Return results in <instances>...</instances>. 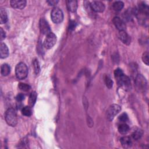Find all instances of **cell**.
<instances>
[{
    "label": "cell",
    "instance_id": "3957f363",
    "mask_svg": "<svg viewBox=\"0 0 149 149\" xmlns=\"http://www.w3.org/2000/svg\"><path fill=\"white\" fill-rule=\"evenodd\" d=\"M51 18L55 23H59L64 19V14L61 9L58 8H54L51 13Z\"/></svg>",
    "mask_w": 149,
    "mask_h": 149
},
{
    "label": "cell",
    "instance_id": "5b68a950",
    "mask_svg": "<svg viewBox=\"0 0 149 149\" xmlns=\"http://www.w3.org/2000/svg\"><path fill=\"white\" fill-rule=\"evenodd\" d=\"M135 84L137 88L141 92H144L147 88V80L142 74H139L136 76Z\"/></svg>",
    "mask_w": 149,
    "mask_h": 149
},
{
    "label": "cell",
    "instance_id": "83f0119b",
    "mask_svg": "<svg viewBox=\"0 0 149 149\" xmlns=\"http://www.w3.org/2000/svg\"><path fill=\"white\" fill-rule=\"evenodd\" d=\"M148 55H148V52H145L144 53H143V54L142 55V60L146 65H148V62H149Z\"/></svg>",
    "mask_w": 149,
    "mask_h": 149
},
{
    "label": "cell",
    "instance_id": "d6986e66",
    "mask_svg": "<svg viewBox=\"0 0 149 149\" xmlns=\"http://www.w3.org/2000/svg\"><path fill=\"white\" fill-rule=\"evenodd\" d=\"M138 10L139 11V12H140L142 13L147 15H149V8L147 5H146V4H144L143 3H140L139 4Z\"/></svg>",
    "mask_w": 149,
    "mask_h": 149
},
{
    "label": "cell",
    "instance_id": "cb8c5ba5",
    "mask_svg": "<svg viewBox=\"0 0 149 149\" xmlns=\"http://www.w3.org/2000/svg\"><path fill=\"white\" fill-rule=\"evenodd\" d=\"M18 87L20 90L25 92H27L31 89V86L26 83H20L18 85Z\"/></svg>",
    "mask_w": 149,
    "mask_h": 149
},
{
    "label": "cell",
    "instance_id": "f1b7e54d",
    "mask_svg": "<svg viewBox=\"0 0 149 149\" xmlns=\"http://www.w3.org/2000/svg\"><path fill=\"white\" fill-rule=\"evenodd\" d=\"M123 74H124V72L122 71V69H121L120 68H117L114 71V75H115V78H117L118 77L121 76Z\"/></svg>",
    "mask_w": 149,
    "mask_h": 149
},
{
    "label": "cell",
    "instance_id": "e0dca14e",
    "mask_svg": "<svg viewBox=\"0 0 149 149\" xmlns=\"http://www.w3.org/2000/svg\"><path fill=\"white\" fill-rule=\"evenodd\" d=\"M118 131L121 134L125 135L129 131V126L125 123H122L118 126Z\"/></svg>",
    "mask_w": 149,
    "mask_h": 149
},
{
    "label": "cell",
    "instance_id": "603a6c76",
    "mask_svg": "<svg viewBox=\"0 0 149 149\" xmlns=\"http://www.w3.org/2000/svg\"><path fill=\"white\" fill-rule=\"evenodd\" d=\"M22 113L23 115L26 116H30L32 114V111L31 107L30 106H26L23 107L22 110Z\"/></svg>",
    "mask_w": 149,
    "mask_h": 149
},
{
    "label": "cell",
    "instance_id": "30bf717a",
    "mask_svg": "<svg viewBox=\"0 0 149 149\" xmlns=\"http://www.w3.org/2000/svg\"><path fill=\"white\" fill-rule=\"evenodd\" d=\"M90 6L91 9L96 12H102L105 9V5L100 1H93Z\"/></svg>",
    "mask_w": 149,
    "mask_h": 149
},
{
    "label": "cell",
    "instance_id": "9a60e30c",
    "mask_svg": "<svg viewBox=\"0 0 149 149\" xmlns=\"http://www.w3.org/2000/svg\"><path fill=\"white\" fill-rule=\"evenodd\" d=\"M121 143L124 148H129L131 147L132 142L130 137L124 136L121 139Z\"/></svg>",
    "mask_w": 149,
    "mask_h": 149
},
{
    "label": "cell",
    "instance_id": "7402d4cb",
    "mask_svg": "<svg viewBox=\"0 0 149 149\" xmlns=\"http://www.w3.org/2000/svg\"><path fill=\"white\" fill-rule=\"evenodd\" d=\"M124 7V4L122 1H116L112 4V8L115 11H121Z\"/></svg>",
    "mask_w": 149,
    "mask_h": 149
},
{
    "label": "cell",
    "instance_id": "277c9868",
    "mask_svg": "<svg viewBox=\"0 0 149 149\" xmlns=\"http://www.w3.org/2000/svg\"><path fill=\"white\" fill-rule=\"evenodd\" d=\"M121 110V107L118 104H112L110 106L107 110L106 116L109 121L113 120L114 117Z\"/></svg>",
    "mask_w": 149,
    "mask_h": 149
},
{
    "label": "cell",
    "instance_id": "4dcf8cb0",
    "mask_svg": "<svg viewBox=\"0 0 149 149\" xmlns=\"http://www.w3.org/2000/svg\"><path fill=\"white\" fill-rule=\"evenodd\" d=\"M16 99L18 101H22L25 99V96L23 94H19L17 96Z\"/></svg>",
    "mask_w": 149,
    "mask_h": 149
},
{
    "label": "cell",
    "instance_id": "ac0fdd59",
    "mask_svg": "<svg viewBox=\"0 0 149 149\" xmlns=\"http://www.w3.org/2000/svg\"><path fill=\"white\" fill-rule=\"evenodd\" d=\"M10 72H11V68L8 64H4L2 65L1 67V73L2 76H7L10 73Z\"/></svg>",
    "mask_w": 149,
    "mask_h": 149
},
{
    "label": "cell",
    "instance_id": "52a82bcc",
    "mask_svg": "<svg viewBox=\"0 0 149 149\" xmlns=\"http://www.w3.org/2000/svg\"><path fill=\"white\" fill-rule=\"evenodd\" d=\"M118 84L125 88H128L130 86V80L128 76H126L124 73L120 77L116 78Z\"/></svg>",
    "mask_w": 149,
    "mask_h": 149
},
{
    "label": "cell",
    "instance_id": "ffe728a7",
    "mask_svg": "<svg viewBox=\"0 0 149 149\" xmlns=\"http://www.w3.org/2000/svg\"><path fill=\"white\" fill-rule=\"evenodd\" d=\"M143 134V130L140 129H137V130H136L133 132V133H132V138L134 140H138L142 137Z\"/></svg>",
    "mask_w": 149,
    "mask_h": 149
},
{
    "label": "cell",
    "instance_id": "8fae6325",
    "mask_svg": "<svg viewBox=\"0 0 149 149\" xmlns=\"http://www.w3.org/2000/svg\"><path fill=\"white\" fill-rule=\"evenodd\" d=\"M10 4L13 8L22 9L26 5V1L25 0H12Z\"/></svg>",
    "mask_w": 149,
    "mask_h": 149
},
{
    "label": "cell",
    "instance_id": "2e32d148",
    "mask_svg": "<svg viewBox=\"0 0 149 149\" xmlns=\"http://www.w3.org/2000/svg\"><path fill=\"white\" fill-rule=\"evenodd\" d=\"M8 21V15L5 9L1 8L0 10V23L1 24L5 23Z\"/></svg>",
    "mask_w": 149,
    "mask_h": 149
},
{
    "label": "cell",
    "instance_id": "44dd1931",
    "mask_svg": "<svg viewBox=\"0 0 149 149\" xmlns=\"http://www.w3.org/2000/svg\"><path fill=\"white\" fill-rule=\"evenodd\" d=\"M37 100V93L36 92H33L31 93V95L29 97V103L30 107H33L36 101Z\"/></svg>",
    "mask_w": 149,
    "mask_h": 149
},
{
    "label": "cell",
    "instance_id": "6da1fadb",
    "mask_svg": "<svg viewBox=\"0 0 149 149\" xmlns=\"http://www.w3.org/2000/svg\"><path fill=\"white\" fill-rule=\"evenodd\" d=\"M5 121L8 125L11 126H15L18 124V116L16 111L11 108L7 110L5 115Z\"/></svg>",
    "mask_w": 149,
    "mask_h": 149
},
{
    "label": "cell",
    "instance_id": "7c38bea8",
    "mask_svg": "<svg viewBox=\"0 0 149 149\" xmlns=\"http://www.w3.org/2000/svg\"><path fill=\"white\" fill-rule=\"evenodd\" d=\"M9 55L8 48L4 43H1L0 44V57L1 58H6Z\"/></svg>",
    "mask_w": 149,
    "mask_h": 149
},
{
    "label": "cell",
    "instance_id": "d4e9b609",
    "mask_svg": "<svg viewBox=\"0 0 149 149\" xmlns=\"http://www.w3.org/2000/svg\"><path fill=\"white\" fill-rule=\"evenodd\" d=\"M104 80H105V83L108 88H111L112 87L113 82L108 76H106L105 77Z\"/></svg>",
    "mask_w": 149,
    "mask_h": 149
},
{
    "label": "cell",
    "instance_id": "ba28073f",
    "mask_svg": "<svg viewBox=\"0 0 149 149\" xmlns=\"http://www.w3.org/2000/svg\"><path fill=\"white\" fill-rule=\"evenodd\" d=\"M40 29L41 33L43 35L47 36L51 33L50 25L44 18H41L40 21Z\"/></svg>",
    "mask_w": 149,
    "mask_h": 149
},
{
    "label": "cell",
    "instance_id": "8992f818",
    "mask_svg": "<svg viewBox=\"0 0 149 149\" xmlns=\"http://www.w3.org/2000/svg\"><path fill=\"white\" fill-rule=\"evenodd\" d=\"M57 36L53 33L48 35L44 41V47L47 49H51L56 43Z\"/></svg>",
    "mask_w": 149,
    "mask_h": 149
},
{
    "label": "cell",
    "instance_id": "7a4b0ae2",
    "mask_svg": "<svg viewBox=\"0 0 149 149\" xmlns=\"http://www.w3.org/2000/svg\"><path fill=\"white\" fill-rule=\"evenodd\" d=\"M15 74L18 79H25L28 74V68L26 65L23 63L18 64L15 68Z\"/></svg>",
    "mask_w": 149,
    "mask_h": 149
},
{
    "label": "cell",
    "instance_id": "484cf974",
    "mask_svg": "<svg viewBox=\"0 0 149 149\" xmlns=\"http://www.w3.org/2000/svg\"><path fill=\"white\" fill-rule=\"evenodd\" d=\"M33 67H34V69H35V72L36 74H38L40 72V65H39V63L37 59H35L33 63Z\"/></svg>",
    "mask_w": 149,
    "mask_h": 149
},
{
    "label": "cell",
    "instance_id": "4fadbf2b",
    "mask_svg": "<svg viewBox=\"0 0 149 149\" xmlns=\"http://www.w3.org/2000/svg\"><path fill=\"white\" fill-rule=\"evenodd\" d=\"M67 7L69 11L75 12L78 8V2L74 0H69L67 1Z\"/></svg>",
    "mask_w": 149,
    "mask_h": 149
},
{
    "label": "cell",
    "instance_id": "1f68e13d",
    "mask_svg": "<svg viewBox=\"0 0 149 149\" xmlns=\"http://www.w3.org/2000/svg\"><path fill=\"white\" fill-rule=\"evenodd\" d=\"M47 3L51 6H53V5H56L58 3V1H55V0H51V1H47Z\"/></svg>",
    "mask_w": 149,
    "mask_h": 149
},
{
    "label": "cell",
    "instance_id": "5bb4252c",
    "mask_svg": "<svg viewBox=\"0 0 149 149\" xmlns=\"http://www.w3.org/2000/svg\"><path fill=\"white\" fill-rule=\"evenodd\" d=\"M119 37H120V40L127 45L130 43V38L125 31H120L119 33Z\"/></svg>",
    "mask_w": 149,
    "mask_h": 149
},
{
    "label": "cell",
    "instance_id": "f546056e",
    "mask_svg": "<svg viewBox=\"0 0 149 149\" xmlns=\"http://www.w3.org/2000/svg\"><path fill=\"white\" fill-rule=\"evenodd\" d=\"M5 37H6L5 33L4 30L3 29V28L1 27L0 28V39H1V41L4 40L5 39Z\"/></svg>",
    "mask_w": 149,
    "mask_h": 149
},
{
    "label": "cell",
    "instance_id": "9c48e42d",
    "mask_svg": "<svg viewBox=\"0 0 149 149\" xmlns=\"http://www.w3.org/2000/svg\"><path fill=\"white\" fill-rule=\"evenodd\" d=\"M112 22L114 25L119 31H125L126 25L123 20H122L120 17H116L114 18Z\"/></svg>",
    "mask_w": 149,
    "mask_h": 149
},
{
    "label": "cell",
    "instance_id": "4316f807",
    "mask_svg": "<svg viewBox=\"0 0 149 149\" xmlns=\"http://www.w3.org/2000/svg\"><path fill=\"white\" fill-rule=\"evenodd\" d=\"M119 121L122 123H125L128 121V116L126 113H123L119 116Z\"/></svg>",
    "mask_w": 149,
    "mask_h": 149
}]
</instances>
